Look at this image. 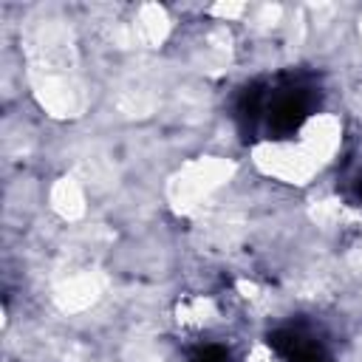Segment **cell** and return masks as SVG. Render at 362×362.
<instances>
[{
  "label": "cell",
  "instance_id": "cell-2",
  "mask_svg": "<svg viewBox=\"0 0 362 362\" xmlns=\"http://www.w3.org/2000/svg\"><path fill=\"white\" fill-rule=\"evenodd\" d=\"M269 345L286 362H331L325 345L303 328H277L274 334H269Z\"/></svg>",
  "mask_w": 362,
  "mask_h": 362
},
{
  "label": "cell",
  "instance_id": "cell-1",
  "mask_svg": "<svg viewBox=\"0 0 362 362\" xmlns=\"http://www.w3.org/2000/svg\"><path fill=\"white\" fill-rule=\"evenodd\" d=\"M314 105V88L297 76H280L277 82H252L238 102V119L255 130L263 124L274 136L294 133Z\"/></svg>",
  "mask_w": 362,
  "mask_h": 362
},
{
  "label": "cell",
  "instance_id": "cell-3",
  "mask_svg": "<svg viewBox=\"0 0 362 362\" xmlns=\"http://www.w3.org/2000/svg\"><path fill=\"white\" fill-rule=\"evenodd\" d=\"M187 362H232V356H229V351L221 348V345H201V348H195V351L189 354Z\"/></svg>",
  "mask_w": 362,
  "mask_h": 362
}]
</instances>
